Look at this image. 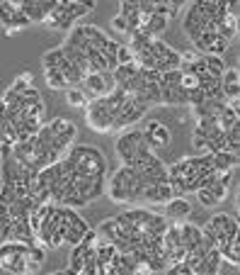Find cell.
<instances>
[{
    "mask_svg": "<svg viewBox=\"0 0 240 275\" xmlns=\"http://www.w3.org/2000/svg\"><path fill=\"white\" fill-rule=\"evenodd\" d=\"M143 139L151 144V146H168L170 144V129L163 127L160 122H148V127L141 132Z\"/></svg>",
    "mask_w": 240,
    "mask_h": 275,
    "instance_id": "6da1fadb",
    "label": "cell"
},
{
    "mask_svg": "<svg viewBox=\"0 0 240 275\" xmlns=\"http://www.w3.org/2000/svg\"><path fill=\"white\" fill-rule=\"evenodd\" d=\"M83 34L87 37V41H90L95 49H104V44L109 41V37H107L100 27H95V24H83Z\"/></svg>",
    "mask_w": 240,
    "mask_h": 275,
    "instance_id": "7a4b0ae2",
    "label": "cell"
},
{
    "mask_svg": "<svg viewBox=\"0 0 240 275\" xmlns=\"http://www.w3.org/2000/svg\"><path fill=\"white\" fill-rule=\"evenodd\" d=\"M117 154L124 158V166H134V161H136V149L131 146V141L126 139V134H121L119 139H117Z\"/></svg>",
    "mask_w": 240,
    "mask_h": 275,
    "instance_id": "3957f363",
    "label": "cell"
},
{
    "mask_svg": "<svg viewBox=\"0 0 240 275\" xmlns=\"http://www.w3.org/2000/svg\"><path fill=\"white\" fill-rule=\"evenodd\" d=\"M136 71H138V63H136V61H134V63H119V66L112 71L114 85H124V83H129V78H131Z\"/></svg>",
    "mask_w": 240,
    "mask_h": 275,
    "instance_id": "277c9868",
    "label": "cell"
},
{
    "mask_svg": "<svg viewBox=\"0 0 240 275\" xmlns=\"http://www.w3.org/2000/svg\"><path fill=\"white\" fill-rule=\"evenodd\" d=\"M236 163H238V156H236V154H231V151H219V154H214V168H216V171H221V173L233 171V168H236Z\"/></svg>",
    "mask_w": 240,
    "mask_h": 275,
    "instance_id": "5b68a950",
    "label": "cell"
},
{
    "mask_svg": "<svg viewBox=\"0 0 240 275\" xmlns=\"http://www.w3.org/2000/svg\"><path fill=\"white\" fill-rule=\"evenodd\" d=\"M22 12L29 17V22H46V15H44L39 0H24L22 2Z\"/></svg>",
    "mask_w": 240,
    "mask_h": 275,
    "instance_id": "8992f818",
    "label": "cell"
},
{
    "mask_svg": "<svg viewBox=\"0 0 240 275\" xmlns=\"http://www.w3.org/2000/svg\"><path fill=\"white\" fill-rule=\"evenodd\" d=\"M85 85H87L95 95H107L109 80H104V73H90V76H85Z\"/></svg>",
    "mask_w": 240,
    "mask_h": 275,
    "instance_id": "52a82bcc",
    "label": "cell"
},
{
    "mask_svg": "<svg viewBox=\"0 0 240 275\" xmlns=\"http://www.w3.org/2000/svg\"><path fill=\"white\" fill-rule=\"evenodd\" d=\"M165 212H168V217H187L192 212V205L185 197H172L168 202V210Z\"/></svg>",
    "mask_w": 240,
    "mask_h": 275,
    "instance_id": "ba28073f",
    "label": "cell"
},
{
    "mask_svg": "<svg viewBox=\"0 0 240 275\" xmlns=\"http://www.w3.org/2000/svg\"><path fill=\"white\" fill-rule=\"evenodd\" d=\"M44 76H46V83H49V88H53V90H61L63 85H68V80H66V73L56 66V68H44Z\"/></svg>",
    "mask_w": 240,
    "mask_h": 275,
    "instance_id": "9c48e42d",
    "label": "cell"
},
{
    "mask_svg": "<svg viewBox=\"0 0 240 275\" xmlns=\"http://www.w3.org/2000/svg\"><path fill=\"white\" fill-rule=\"evenodd\" d=\"M182 239H185L187 251H189V249H194L202 241V229L194 227V224H182Z\"/></svg>",
    "mask_w": 240,
    "mask_h": 275,
    "instance_id": "30bf717a",
    "label": "cell"
},
{
    "mask_svg": "<svg viewBox=\"0 0 240 275\" xmlns=\"http://www.w3.org/2000/svg\"><path fill=\"white\" fill-rule=\"evenodd\" d=\"M204 263H206V275H216L219 273V266H221V251L216 246H211L204 254Z\"/></svg>",
    "mask_w": 240,
    "mask_h": 275,
    "instance_id": "8fae6325",
    "label": "cell"
},
{
    "mask_svg": "<svg viewBox=\"0 0 240 275\" xmlns=\"http://www.w3.org/2000/svg\"><path fill=\"white\" fill-rule=\"evenodd\" d=\"M172 178H187L189 173H194V161L192 158H185V161H180V163H175V166H170V171H168Z\"/></svg>",
    "mask_w": 240,
    "mask_h": 275,
    "instance_id": "7c38bea8",
    "label": "cell"
},
{
    "mask_svg": "<svg viewBox=\"0 0 240 275\" xmlns=\"http://www.w3.org/2000/svg\"><path fill=\"white\" fill-rule=\"evenodd\" d=\"M134 180H136V171H134L131 166H124V168H119V171L112 176V183H114V185H124V188H126L129 183H134Z\"/></svg>",
    "mask_w": 240,
    "mask_h": 275,
    "instance_id": "4fadbf2b",
    "label": "cell"
},
{
    "mask_svg": "<svg viewBox=\"0 0 240 275\" xmlns=\"http://www.w3.org/2000/svg\"><path fill=\"white\" fill-rule=\"evenodd\" d=\"M63 7H66V12H68V15H73L75 20H78V17H85V15L90 12V7L85 5V0H83V2H75V0H63Z\"/></svg>",
    "mask_w": 240,
    "mask_h": 275,
    "instance_id": "5bb4252c",
    "label": "cell"
},
{
    "mask_svg": "<svg viewBox=\"0 0 240 275\" xmlns=\"http://www.w3.org/2000/svg\"><path fill=\"white\" fill-rule=\"evenodd\" d=\"M100 234H102L107 241L117 239V236H119V222H117V217H114V219H104V222L100 224Z\"/></svg>",
    "mask_w": 240,
    "mask_h": 275,
    "instance_id": "9a60e30c",
    "label": "cell"
},
{
    "mask_svg": "<svg viewBox=\"0 0 240 275\" xmlns=\"http://www.w3.org/2000/svg\"><path fill=\"white\" fill-rule=\"evenodd\" d=\"M177 7H180V2H177V0H168V2H155V15H163V17L172 20V17L177 15Z\"/></svg>",
    "mask_w": 240,
    "mask_h": 275,
    "instance_id": "2e32d148",
    "label": "cell"
},
{
    "mask_svg": "<svg viewBox=\"0 0 240 275\" xmlns=\"http://www.w3.org/2000/svg\"><path fill=\"white\" fill-rule=\"evenodd\" d=\"M204 61H206V73L214 76V78H221V73H223V59L221 56H204Z\"/></svg>",
    "mask_w": 240,
    "mask_h": 275,
    "instance_id": "e0dca14e",
    "label": "cell"
},
{
    "mask_svg": "<svg viewBox=\"0 0 240 275\" xmlns=\"http://www.w3.org/2000/svg\"><path fill=\"white\" fill-rule=\"evenodd\" d=\"M61 61H63V49L56 46V49H51V51L44 54V61L41 63H44V68H56Z\"/></svg>",
    "mask_w": 240,
    "mask_h": 275,
    "instance_id": "ac0fdd59",
    "label": "cell"
},
{
    "mask_svg": "<svg viewBox=\"0 0 240 275\" xmlns=\"http://www.w3.org/2000/svg\"><path fill=\"white\" fill-rule=\"evenodd\" d=\"M66 102L73 105V107H83V105H87V98H85V93L80 88H70L66 93Z\"/></svg>",
    "mask_w": 240,
    "mask_h": 275,
    "instance_id": "d6986e66",
    "label": "cell"
},
{
    "mask_svg": "<svg viewBox=\"0 0 240 275\" xmlns=\"http://www.w3.org/2000/svg\"><path fill=\"white\" fill-rule=\"evenodd\" d=\"M233 124H240L238 112H233V110H228V107H226V112H223V115H221V119H219V129H221V132H228Z\"/></svg>",
    "mask_w": 240,
    "mask_h": 275,
    "instance_id": "ffe728a7",
    "label": "cell"
},
{
    "mask_svg": "<svg viewBox=\"0 0 240 275\" xmlns=\"http://www.w3.org/2000/svg\"><path fill=\"white\" fill-rule=\"evenodd\" d=\"M226 49H228V41H226L223 37H219V34H216V37H214V41L206 46V56H221Z\"/></svg>",
    "mask_w": 240,
    "mask_h": 275,
    "instance_id": "44dd1931",
    "label": "cell"
},
{
    "mask_svg": "<svg viewBox=\"0 0 240 275\" xmlns=\"http://www.w3.org/2000/svg\"><path fill=\"white\" fill-rule=\"evenodd\" d=\"M168 17H163V15H151V20H148V29L153 32V34H160V32H165L168 29Z\"/></svg>",
    "mask_w": 240,
    "mask_h": 275,
    "instance_id": "7402d4cb",
    "label": "cell"
},
{
    "mask_svg": "<svg viewBox=\"0 0 240 275\" xmlns=\"http://www.w3.org/2000/svg\"><path fill=\"white\" fill-rule=\"evenodd\" d=\"M228 219H231V215H214L211 219H209V224H211V229L216 232V236L219 234H226V224H228Z\"/></svg>",
    "mask_w": 240,
    "mask_h": 275,
    "instance_id": "603a6c76",
    "label": "cell"
},
{
    "mask_svg": "<svg viewBox=\"0 0 240 275\" xmlns=\"http://www.w3.org/2000/svg\"><path fill=\"white\" fill-rule=\"evenodd\" d=\"M10 88H12L15 93H19V95H22L27 88H32V73H22V76H17V78H15V83H12Z\"/></svg>",
    "mask_w": 240,
    "mask_h": 275,
    "instance_id": "cb8c5ba5",
    "label": "cell"
},
{
    "mask_svg": "<svg viewBox=\"0 0 240 275\" xmlns=\"http://www.w3.org/2000/svg\"><path fill=\"white\" fill-rule=\"evenodd\" d=\"M204 100H206V90H202L199 85H197V88H192V90H187V105L197 107V105H202Z\"/></svg>",
    "mask_w": 240,
    "mask_h": 275,
    "instance_id": "d4e9b609",
    "label": "cell"
},
{
    "mask_svg": "<svg viewBox=\"0 0 240 275\" xmlns=\"http://www.w3.org/2000/svg\"><path fill=\"white\" fill-rule=\"evenodd\" d=\"M117 59H119V63H134V61H136V54H134L131 44H119Z\"/></svg>",
    "mask_w": 240,
    "mask_h": 275,
    "instance_id": "484cf974",
    "label": "cell"
},
{
    "mask_svg": "<svg viewBox=\"0 0 240 275\" xmlns=\"http://www.w3.org/2000/svg\"><path fill=\"white\" fill-rule=\"evenodd\" d=\"M36 102H41V95H39V90H34V88H27L22 95H19V105H36Z\"/></svg>",
    "mask_w": 240,
    "mask_h": 275,
    "instance_id": "4316f807",
    "label": "cell"
},
{
    "mask_svg": "<svg viewBox=\"0 0 240 275\" xmlns=\"http://www.w3.org/2000/svg\"><path fill=\"white\" fill-rule=\"evenodd\" d=\"M163 83H165V88H175L182 83V73L177 68H170L168 73H163Z\"/></svg>",
    "mask_w": 240,
    "mask_h": 275,
    "instance_id": "83f0119b",
    "label": "cell"
},
{
    "mask_svg": "<svg viewBox=\"0 0 240 275\" xmlns=\"http://www.w3.org/2000/svg\"><path fill=\"white\" fill-rule=\"evenodd\" d=\"M180 180H182V185H185V193H197V190H199V183H202V178L197 176V171L189 173L187 178H180Z\"/></svg>",
    "mask_w": 240,
    "mask_h": 275,
    "instance_id": "f1b7e54d",
    "label": "cell"
},
{
    "mask_svg": "<svg viewBox=\"0 0 240 275\" xmlns=\"http://www.w3.org/2000/svg\"><path fill=\"white\" fill-rule=\"evenodd\" d=\"M175 197L172 185L170 183H158V202H170Z\"/></svg>",
    "mask_w": 240,
    "mask_h": 275,
    "instance_id": "f546056e",
    "label": "cell"
},
{
    "mask_svg": "<svg viewBox=\"0 0 240 275\" xmlns=\"http://www.w3.org/2000/svg\"><path fill=\"white\" fill-rule=\"evenodd\" d=\"M112 244H114V249H117L119 254H131V241H129L126 234H119L117 239H112Z\"/></svg>",
    "mask_w": 240,
    "mask_h": 275,
    "instance_id": "4dcf8cb0",
    "label": "cell"
},
{
    "mask_svg": "<svg viewBox=\"0 0 240 275\" xmlns=\"http://www.w3.org/2000/svg\"><path fill=\"white\" fill-rule=\"evenodd\" d=\"M119 15H121L124 20L138 15V2H119Z\"/></svg>",
    "mask_w": 240,
    "mask_h": 275,
    "instance_id": "1f68e13d",
    "label": "cell"
},
{
    "mask_svg": "<svg viewBox=\"0 0 240 275\" xmlns=\"http://www.w3.org/2000/svg\"><path fill=\"white\" fill-rule=\"evenodd\" d=\"M109 197H112L114 202H129V200H126V188H124V185H114V183H112V185H109Z\"/></svg>",
    "mask_w": 240,
    "mask_h": 275,
    "instance_id": "d6a6232c",
    "label": "cell"
},
{
    "mask_svg": "<svg viewBox=\"0 0 240 275\" xmlns=\"http://www.w3.org/2000/svg\"><path fill=\"white\" fill-rule=\"evenodd\" d=\"M221 88H223V98H226V102H228V100H238L240 98V83H228V85L221 83Z\"/></svg>",
    "mask_w": 240,
    "mask_h": 275,
    "instance_id": "836d02e7",
    "label": "cell"
},
{
    "mask_svg": "<svg viewBox=\"0 0 240 275\" xmlns=\"http://www.w3.org/2000/svg\"><path fill=\"white\" fill-rule=\"evenodd\" d=\"M209 193H211V197H214L216 202H221V200H223V197L228 195V188H226V185H221V183L216 180V183H214V185L209 188Z\"/></svg>",
    "mask_w": 240,
    "mask_h": 275,
    "instance_id": "e575fe53",
    "label": "cell"
},
{
    "mask_svg": "<svg viewBox=\"0 0 240 275\" xmlns=\"http://www.w3.org/2000/svg\"><path fill=\"white\" fill-rule=\"evenodd\" d=\"M66 80H68V85H75V83H80V80L85 83V73H80V71L73 66L70 71H66Z\"/></svg>",
    "mask_w": 240,
    "mask_h": 275,
    "instance_id": "d590c367",
    "label": "cell"
},
{
    "mask_svg": "<svg viewBox=\"0 0 240 275\" xmlns=\"http://www.w3.org/2000/svg\"><path fill=\"white\" fill-rule=\"evenodd\" d=\"M221 258L231 261L233 266H240V251H236V249H231V246H226V249L221 251Z\"/></svg>",
    "mask_w": 240,
    "mask_h": 275,
    "instance_id": "8d00e7d4",
    "label": "cell"
},
{
    "mask_svg": "<svg viewBox=\"0 0 240 275\" xmlns=\"http://www.w3.org/2000/svg\"><path fill=\"white\" fill-rule=\"evenodd\" d=\"M49 127H51V132L58 137V134H63V132H66V127H68V119H63V117H56V119H53Z\"/></svg>",
    "mask_w": 240,
    "mask_h": 275,
    "instance_id": "74e56055",
    "label": "cell"
},
{
    "mask_svg": "<svg viewBox=\"0 0 240 275\" xmlns=\"http://www.w3.org/2000/svg\"><path fill=\"white\" fill-rule=\"evenodd\" d=\"M197 195H199V202H202L204 207H214V205H219V202L211 197V193H209V190H202V188H199V190H197Z\"/></svg>",
    "mask_w": 240,
    "mask_h": 275,
    "instance_id": "f35d334b",
    "label": "cell"
},
{
    "mask_svg": "<svg viewBox=\"0 0 240 275\" xmlns=\"http://www.w3.org/2000/svg\"><path fill=\"white\" fill-rule=\"evenodd\" d=\"M83 268H85V258L70 256V263H68V273H83Z\"/></svg>",
    "mask_w": 240,
    "mask_h": 275,
    "instance_id": "ab89813d",
    "label": "cell"
},
{
    "mask_svg": "<svg viewBox=\"0 0 240 275\" xmlns=\"http://www.w3.org/2000/svg\"><path fill=\"white\" fill-rule=\"evenodd\" d=\"M221 83H223V85H228V83H240L238 80V68H228V71H223V73H221Z\"/></svg>",
    "mask_w": 240,
    "mask_h": 275,
    "instance_id": "60d3db41",
    "label": "cell"
},
{
    "mask_svg": "<svg viewBox=\"0 0 240 275\" xmlns=\"http://www.w3.org/2000/svg\"><path fill=\"white\" fill-rule=\"evenodd\" d=\"M138 15H146V17H151V15H155V2H138Z\"/></svg>",
    "mask_w": 240,
    "mask_h": 275,
    "instance_id": "b9f144b4",
    "label": "cell"
},
{
    "mask_svg": "<svg viewBox=\"0 0 240 275\" xmlns=\"http://www.w3.org/2000/svg\"><path fill=\"white\" fill-rule=\"evenodd\" d=\"M202 73H206V61H204V56H199V59L192 63V76H202Z\"/></svg>",
    "mask_w": 240,
    "mask_h": 275,
    "instance_id": "7bdbcfd3",
    "label": "cell"
},
{
    "mask_svg": "<svg viewBox=\"0 0 240 275\" xmlns=\"http://www.w3.org/2000/svg\"><path fill=\"white\" fill-rule=\"evenodd\" d=\"M112 27H114L117 32H129V22H126L121 15H117V17L112 20Z\"/></svg>",
    "mask_w": 240,
    "mask_h": 275,
    "instance_id": "ee69618b",
    "label": "cell"
},
{
    "mask_svg": "<svg viewBox=\"0 0 240 275\" xmlns=\"http://www.w3.org/2000/svg\"><path fill=\"white\" fill-rule=\"evenodd\" d=\"M197 85H199L197 76H182V83H180V88H185V90H192V88H197Z\"/></svg>",
    "mask_w": 240,
    "mask_h": 275,
    "instance_id": "f6af8a7d",
    "label": "cell"
},
{
    "mask_svg": "<svg viewBox=\"0 0 240 275\" xmlns=\"http://www.w3.org/2000/svg\"><path fill=\"white\" fill-rule=\"evenodd\" d=\"M107 56H117L119 54V41H114V39H109L107 44H104V49H102Z\"/></svg>",
    "mask_w": 240,
    "mask_h": 275,
    "instance_id": "bcb514c9",
    "label": "cell"
},
{
    "mask_svg": "<svg viewBox=\"0 0 240 275\" xmlns=\"http://www.w3.org/2000/svg\"><path fill=\"white\" fill-rule=\"evenodd\" d=\"M0 156H2V161H5V158H12V156H15V144L2 141V146H0Z\"/></svg>",
    "mask_w": 240,
    "mask_h": 275,
    "instance_id": "7dc6e473",
    "label": "cell"
},
{
    "mask_svg": "<svg viewBox=\"0 0 240 275\" xmlns=\"http://www.w3.org/2000/svg\"><path fill=\"white\" fill-rule=\"evenodd\" d=\"M192 144H194L197 151H206V146H209V141L204 137H197V134H192Z\"/></svg>",
    "mask_w": 240,
    "mask_h": 275,
    "instance_id": "c3c4849f",
    "label": "cell"
},
{
    "mask_svg": "<svg viewBox=\"0 0 240 275\" xmlns=\"http://www.w3.org/2000/svg\"><path fill=\"white\" fill-rule=\"evenodd\" d=\"M63 137H66L68 141H75V137H78V127H75L73 122H68V127H66V132H63Z\"/></svg>",
    "mask_w": 240,
    "mask_h": 275,
    "instance_id": "681fc988",
    "label": "cell"
},
{
    "mask_svg": "<svg viewBox=\"0 0 240 275\" xmlns=\"http://www.w3.org/2000/svg\"><path fill=\"white\" fill-rule=\"evenodd\" d=\"M226 236H228V239H231V236H238V222H236L233 217H231L228 224H226Z\"/></svg>",
    "mask_w": 240,
    "mask_h": 275,
    "instance_id": "f907efd6",
    "label": "cell"
},
{
    "mask_svg": "<svg viewBox=\"0 0 240 275\" xmlns=\"http://www.w3.org/2000/svg\"><path fill=\"white\" fill-rule=\"evenodd\" d=\"M180 59H182L185 63H194V61H197L199 56H197L194 51H182V54H180Z\"/></svg>",
    "mask_w": 240,
    "mask_h": 275,
    "instance_id": "816d5d0a",
    "label": "cell"
},
{
    "mask_svg": "<svg viewBox=\"0 0 240 275\" xmlns=\"http://www.w3.org/2000/svg\"><path fill=\"white\" fill-rule=\"evenodd\" d=\"M63 239H66V236H63L61 232H56V234L51 236V249H58V246L63 244Z\"/></svg>",
    "mask_w": 240,
    "mask_h": 275,
    "instance_id": "f5cc1de1",
    "label": "cell"
},
{
    "mask_svg": "<svg viewBox=\"0 0 240 275\" xmlns=\"http://www.w3.org/2000/svg\"><path fill=\"white\" fill-rule=\"evenodd\" d=\"M44 256H46V254H44V249H41V246H34V249H32V258H34V261H39V263H41V261H44Z\"/></svg>",
    "mask_w": 240,
    "mask_h": 275,
    "instance_id": "db71d44e",
    "label": "cell"
},
{
    "mask_svg": "<svg viewBox=\"0 0 240 275\" xmlns=\"http://www.w3.org/2000/svg\"><path fill=\"white\" fill-rule=\"evenodd\" d=\"M39 271V261H34L32 256H29V261H27V273H36Z\"/></svg>",
    "mask_w": 240,
    "mask_h": 275,
    "instance_id": "11a10c76",
    "label": "cell"
}]
</instances>
